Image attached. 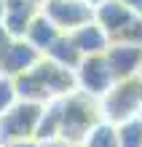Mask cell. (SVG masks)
Listing matches in <instances>:
<instances>
[{"label":"cell","mask_w":142,"mask_h":147,"mask_svg":"<svg viewBox=\"0 0 142 147\" xmlns=\"http://www.w3.org/2000/svg\"><path fill=\"white\" fill-rule=\"evenodd\" d=\"M38 59H40V54L24 38H11L0 48V75L16 78V75L27 72Z\"/></svg>","instance_id":"obj_8"},{"label":"cell","mask_w":142,"mask_h":147,"mask_svg":"<svg viewBox=\"0 0 142 147\" xmlns=\"http://www.w3.org/2000/svg\"><path fill=\"white\" fill-rule=\"evenodd\" d=\"M40 147H78V144H65V142H46Z\"/></svg>","instance_id":"obj_19"},{"label":"cell","mask_w":142,"mask_h":147,"mask_svg":"<svg viewBox=\"0 0 142 147\" xmlns=\"http://www.w3.org/2000/svg\"><path fill=\"white\" fill-rule=\"evenodd\" d=\"M43 105H32V102H16V105L0 115V147L22 142V139H35V128L40 120Z\"/></svg>","instance_id":"obj_4"},{"label":"cell","mask_w":142,"mask_h":147,"mask_svg":"<svg viewBox=\"0 0 142 147\" xmlns=\"http://www.w3.org/2000/svg\"><path fill=\"white\" fill-rule=\"evenodd\" d=\"M3 147H40L35 139H22V142H11V144H3Z\"/></svg>","instance_id":"obj_18"},{"label":"cell","mask_w":142,"mask_h":147,"mask_svg":"<svg viewBox=\"0 0 142 147\" xmlns=\"http://www.w3.org/2000/svg\"><path fill=\"white\" fill-rule=\"evenodd\" d=\"M40 13L54 24L62 35H67V32L78 30L81 24L91 22L94 8L88 5L86 0H43Z\"/></svg>","instance_id":"obj_5"},{"label":"cell","mask_w":142,"mask_h":147,"mask_svg":"<svg viewBox=\"0 0 142 147\" xmlns=\"http://www.w3.org/2000/svg\"><path fill=\"white\" fill-rule=\"evenodd\" d=\"M62 35V32L54 27V24H51L46 16H43L40 11H38V16H35V19L30 22V27H27V32H24V40L30 43V46L38 51V54L43 56L46 54V51L54 46V40Z\"/></svg>","instance_id":"obj_12"},{"label":"cell","mask_w":142,"mask_h":147,"mask_svg":"<svg viewBox=\"0 0 142 147\" xmlns=\"http://www.w3.org/2000/svg\"><path fill=\"white\" fill-rule=\"evenodd\" d=\"M78 147H118V136H115V126L107 120H99L91 131L83 136Z\"/></svg>","instance_id":"obj_14"},{"label":"cell","mask_w":142,"mask_h":147,"mask_svg":"<svg viewBox=\"0 0 142 147\" xmlns=\"http://www.w3.org/2000/svg\"><path fill=\"white\" fill-rule=\"evenodd\" d=\"M40 5L35 0H3V30L8 32V38H24L30 22L38 16Z\"/></svg>","instance_id":"obj_9"},{"label":"cell","mask_w":142,"mask_h":147,"mask_svg":"<svg viewBox=\"0 0 142 147\" xmlns=\"http://www.w3.org/2000/svg\"><path fill=\"white\" fill-rule=\"evenodd\" d=\"M86 3H88V5H91V8H94L96 3H102V0H86Z\"/></svg>","instance_id":"obj_20"},{"label":"cell","mask_w":142,"mask_h":147,"mask_svg":"<svg viewBox=\"0 0 142 147\" xmlns=\"http://www.w3.org/2000/svg\"><path fill=\"white\" fill-rule=\"evenodd\" d=\"M35 3H38V5H40V3H43V0H35Z\"/></svg>","instance_id":"obj_22"},{"label":"cell","mask_w":142,"mask_h":147,"mask_svg":"<svg viewBox=\"0 0 142 147\" xmlns=\"http://www.w3.org/2000/svg\"><path fill=\"white\" fill-rule=\"evenodd\" d=\"M16 102H19V96H16V88H14V78L0 75V115L8 112Z\"/></svg>","instance_id":"obj_16"},{"label":"cell","mask_w":142,"mask_h":147,"mask_svg":"<svg viewBox=\"0 0 142 147\" xmlns=\"http://www.w3.org/2000/svg\"><path fill=\"white\" fill-rule=\"evenodd\" d=\"M67 38L73 40V46L78 48V54H81V56H102L105 51H107V46H110L107 32H105L96 22L81 24L78 30L67 32Z\"/></svg>","instance_id":"obj_10"},{"label":"cell","mask_w":142,"mask_h":147,"mask_svg":"<svg viewBox=\"0 0 142 147\" xmlns=\"http://www.w3.org/2000/svg\"><path fill=\"white\" fill-rule=\"evenodd\" d=\"M14 88H16L19 102L46 105V102H54V99H65L75 91V75L73 70L40 56L27 72L14 78Z\"/></svg>","instance_id":"obj_1"},{"label":"cell","mask_w":142,"mask_h":147,"mask_svg":"<svg viewBox=\"0 0 142 147\" xmlns=\"http://www.w3.org/2000/svg\"><path fill=\"white\" fill-rule=\"evenodd\" d=\"M121 3L129 8V13H131V16L142 19V0H121Z\"/></svg>","instance_id":"obj_17"},{"label":"cell","mask_w":142,"mask_h":147,"mask_svg":"<svg viewBox=\"0 0 142 147\" xmlns=\"http://www.w3.org/2000/svg\"><path fill=\"white\" fill-rule=\"evenodd\" d=\"M139 107H142V75L126 78V80H115L107 88V94L99 99L102 120H107L113 126L137 118Z\"/></svg>","instance_id":"obj_3"},{"label":"cell","mask_w":142,"mask_h":147,"mask_svg":"<svg viewBox=\"0 0 142 147\" xmlns=\"http://www.w3.org/2000/svg\"><path fill=\"white\" fill-rule=\"evenodd\" d=\"M131 19H134V16L129 13V8L123 5L121 0H102V3H96L94 5V16H91V22L99 24V27L107 32L110 40L118 35Z\"/></svg>","instance_id":"obj_11"},{"label":"cell","mask_w":142,"mask_h":147,"mask_svg":"<svg viewBox=\"0 0 142 147\" xmlns=\"http://www.w3.org/2000/svg\"><path fill=\"white\" fill-rule=\"evenodd\" d=\"M102 56H105V64H107L113 80H126V78L142 75V48L139 46L110 43Z\"/></svg>","instance_id":"obj_7"},{"label":"cell","mask_w":142,"mask_h":147,"mask_svg":"<svg viewBox=\"0 0 142 147\" xmlns=\"http://www.w3.org/2000/svg\"><path fill=\"white\" fill-rule=\"evenodd\" d=\"M137 118H139V120H142V107H139V115H137Z\"/></svg>","instance_id":"obj_21"},{"label":"cell","mask_w":142,"mask_h":147,"mask_svg":"<svg viewBox=\"0 0 142 147\" xmlns=\"http://www.w3.org/2000/svg\"><path fill=\"white\" fill-rule=\"evenodd\" d=\"M43 56L51 59V62H56V64H62V67H67V70H75V67L81 64V59H83L67 35H59V38L54 40V46H51Z\"/></svg>","instance_id":"obj_13"},{"label":"cell","mask_w":142,"mask_h":147,"mask_svg":"<svg viewBox=\"0 0 142 147\" xmlns=\"http://www.w3.org/2000/svg\"><path fill=\"white\" fill-rule=\"evenodd\" d=\"M73 75H75V91L94 99H102L107 88L115 83L107 64H105V56H83L81 64L73 70Z\"/></svg>","instance_id":"obj_6"},{"label":"cell","mask_w":142,"mask_h":147,"mask_svg":"<svg viewBox=\"0 0 142 147\" xmlns=\"http://www.w3.org/2000/svg\"><path fill=\"white\" fill-rule=\"evenodd\" d=\"M102 120L99 99L86 96L81 91H73L70 96L59 99V134L56 142L81 144L83 136Z\"/></svg>","instance_id":"obj_2"},{"label":"cell","mask_w":142,"mask_h":147,"mask_svg":"<svg viewBox=\"0 0 142 147\" xmlns=\"http://www.w3.org/2000/svg\"><path fill=\"white\" fill-rule=\"evenodd\" d=\"M115 136H118V147H142V120L131 118L115 126Z\"/></svg>","instance_id":"obj_15"}]
</instances>
